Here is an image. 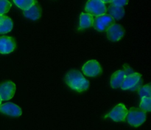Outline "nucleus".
Returning <instances> with one entry per match:
<instances>
[{
  "label": "nucleus",
  "instance_id": "nucleus-14",
  "mask_svg": "<svg viewBox=\"0 0 151 130\" xmlns=\"http://www.w3.org/2000/svg\"><path fill=\"white\" fill-rule=\"evenodd\" d=\"M94 17L86 13H82L80 16L79 30H84L93 26Z\"/></svg>",
  "mask_w": 151,
  "mask_h": 130
},
{
  "label": "nucleus",
  "instance_id": "nucleus-18",
  "mask_svg": "<svg viewBox=\"0 0 151 130\" xmlns=\"http://www.w3.org/2000/svg\"><path fill=\"white\" fill-rule=\"evenodd\" d=\"M140 109L145 112L151 111V98H142L139 105Z\"/></svg>",
  "mask_w": 151,
  "mask_h": 130
},
{
  "label": "nucleus",
  "instance_id": "nucleus-8",
  "mask_svg": "<svg viewBox=\"0 0 151 130\" xmlns=\"http://www.w3.org/2000/svg\"><path fill=\"white\" fill-rule=\"evenodd\" d=\"M16 84L13 81H6L0 84V98L1 100H8L14 96Z\"/></svg>",
  "mask_w": 151,
  "mask_h": 130
},
{
  "label": "nucleus",
  "instance_id": "nucleus-17",
  "mask_svg": "<svg viewBox=\"0 0 151 130\" xmlns=\"http://www.w3.org/2000/svg\"><path fill=\"white\" fill-rule=\"evenodd\" d=\"M14 3L23 10H27L30 8L34 4L37 2L34 0H14Z\"/></svg>",
  "mask_w": 151,
  "mask_h": 130
},
{
  "label": "nucleus",
  "instance_id": "nucleus-2",
  "mask_svg": "<svg viewBox=\"0 0 151 130\" xmlns=\"http://www.w3.org/2000/svg\"><path fill=\"white\" fill-rule=\"evenodd\" d=\"M142 84V75L138 72H134L131 75L125 76L120 87L123 90L136 91L141 87Z\"/></svg>",
  "mask_w": 151,
  "mask_h": 130
},
{
  "label": "nucleus",
  "instance_id": "nucleus-19",
  "mask_svg": "<svg viewBox=\"0 0 151 130\" xmlns=\"http://www.w3.org/2000/svg\"><path fill=\"white\" fill-rule=\"evenodd\" d=\"M139 94L141 98H150L151 97V87L150 84H147L145 86H143L142 87H140L139 90Z\"/></svg>",
  "mask_w": 151,
  "mask_h": 130
},
{
  "label": "nucleus",
  "instance_id": "nucleus-11",
  "mask_svg": "<svg viewBox=\"0 0 151 130\" xmlns=\"http://www.w3.org/2000/svg\"><path fill=\"white\" fill-rule=\"evenodd\" d=\"M0 112L11 117H19L22 115V109L13 103H6L0 105Z\"/></svg>",
  "mask_w": 151,
  "mask_h": 130
},
{
  "label": "nucleus",
  "instance_id": "nucleus-15",
  "mask_svg": "<svg viewBox=\"0 0 151 130\" xmlns=\"http://www.w3.org/2000/svg\"><path fill=\"white\" fill-rule=\"evenodd\" d=\"M13 21L8 16H0V34L7 33L13 29Z\"/></svg>",
  "mask_w": 151,
  "mask_h": 130
},
{
  "label": "nucleus",
  "instance_id": "nucleus-16",
  "mask_svg": "<svg viewBox=\"0 0 151 130\" xmlns=\"http://www.w3.org/2000/svg\"><path fill=\"white\" fill-rule=\"evenodd\" d=\"M107 12L109 15L111 16L114 19L119 20L125 16V9L122 7H116L111 4L107 9Z\"/></svg>",
  "mask_w": 151,
  "mask_h": 130
},
{
  "label": "nucleus",
  "instance_id": "nucleus-20",
  "mask_svg": "<svg viewBox=\"0 0 151 130\" xmlns=\"http://www.w3.org/2000/svg\"><path fill=\"white\" fill-rule=\"evenodd\" d=\"M11 7V3L7 0H0V16L7 13Z\"/></svg>",
  "mask_w": 151,
  "mask_h": 130
},
{
  "label": "nucleus",
  "instance_id": "nucleus-5",
  "mask_svg": "<svg viewBox=\"0 0 151 130\" xmlns=\"http://www.w3.org/2000/svg\"><path fill=\"white\" fill-rule=\"evenodd\" d=\"M113 24H114V19L109 14H104L94 19L93 27L97 31L103 32L107 30L108 28Z\"/></svg>",
  "mask_w": 151,
  "mask_h": 130
},
{
  "label": "nucleus",
  "instance_id": "nucleus-4",
  "mask_svg": "<svg viewBox=\"0 0 151 130\" xmlns=\"http://www.w3.org/2000/svg\"><path fill=\"white\" fill-rule=\"evenodd\" d=\"M86 13L91 16H99L106 14L107 12L106 4L103 2L101 0H89L87 1L85 7Z\"/></svg>",
  "mask_w": 151,
  "mask_h": 130
},
{
  "label": "nucleus",
  "instance_id": "nucleus-21",
  "mask_svg": "<svg viewBox=\"0 0 151 130\" xmlns=\"http://www.w3.org/2000/svg\"><path fill=\"white\" fill-rule=\"evenodd\" d=\"M112 5L116 6V7H122L125 6L128 3V1L126 0H114V1H111Z\"/></svg>",
  "mask_w": 151,
  "mask_h": 130
},
{
  "label": "nucleus",
  "instance_id": "nucleus-6",
  "mask_svg": "<svg viewBox=\"0 0 151 130\" xmlns=\"http://www.w3.org/2000/svg\"><path fill=\"white\" fill-rule=\"evenodd\" d=\"M127 115H128V109H126L125 105L122 103H119L114 106L111 111L105 116V118H109L114 121L119 122V121H125L126 119Z\"/></svg>",
  "mask_w": 151,
  "mask_h": 130
},
{
  "label": "nucleus",
  "instance_id": "nucleus-1",
  "mask_svg": "<svg viewBox=\"0 0 151 130\" xmlns=\"http://www.w3.org/2000/svg\"><path fill=\"white\" fill-rule=\"evenodd\" d=\"M65 81L72 90L78 92L86 91L89 87V81L82 75L81 72L76 69L71 70L66 73Z\"/></svg>",
  "mask_w": 151,
  "mask_h": 130
},
{
  "label": "nucleus",
  "instance_id": "nucleus-7",
  "mask_svg": "<svg viewBox=\"0 0 151 130\" xmlns=\"http://www.w3.org/2000/svg\"><path fill=\"white\" fill-rule=\"evenodd\" d=\"M82 71L88 77H95L102 73V66L97 60H90L83 66Z\"/></svg>",
  "mask_w": 151,
  "mask_h": 130
},
{
  "label": "nucleus",
  "instance_id": "nucleus-9",
  "mask_svg": "<svg viewBox=\"0 0 151 130\" xmlns=\"http://www.w3.org/2000/svg\"><path fill=\"white\" fill-rule=\"evenodd\" d=\"M107 36L110 41H118L125 35V30L119 24H113L107 29Z\"/></svg>",
  "mask_w": 151,
  "mask_h": 130
},
{
  "label": "nucleus",
  "instance_id": "nucleus-13",
  "mask_svg": "<svg viewBox=\"0 0 151 130\" xmlns=\"http://www.w3.org/2000/svg\"><path fill=\"white\" fill-rule=\"evenodd\" d=\"M125 76L126 75L123 70H118L115 72L111 78V86L112 88L117 89L120 87Z\"/></svg>",
  "mask_w": 151,
  "mask_h": 130
},
{
  "label": "nucleus",
  "instance_id": "nucleus-10",
  "mask_svg": "<svg viewBox=\"0 0 151 130\" xmlns=\"http://www.w3.org/2000/svg\"><path fill=\"white\" fill-rule=\"evenodd\" d=\"M16 48V41L14 38L10 36L0 37V53L8 54L12 53Z\"/></svg>",
  "mask_w": 151,
  "mask_h": 130
},
{
  "label": "nucleus",
  "instance_id": "nucleus-12",
  "mask_svg": "<svg viewBox=\"0 0 151 130\" xmlns=\"http://www.w3.org/2000/svg\"><path fill=\"white\" fill-rule=\"evenodd\" d=\"M24 16L27 19H31V20L35 21L39 19L41 16V8L36 2L30 8H29L27 10H24L23 12Z\"/></svg>",
  "mask_w": 151,
  "mask_h": 130
},
{
  "label": "nucleus",
  "instance_id": "nucleus-3",
  "mask_svg": "<svg viewBox=\"0 0 151 130\" xmlns=\"http://www.w3.org/2000/svg\"><path fill=\"white\" fill-rule=\"evenodd\" d=\"M146 113L144 111L137 108H131L128 112L126 119L128 124L133 126H139L146 121Z\"/></svg>",
  "mask_w": 151,
  "mask_h": 130
},
{
  "label": "nucleus",
  "instance_id": "nucleus-22",
  "mask_svg": "<svg viewBox=\"0 0 151 130\" xmlns=\"http://www.w3.org/2000/svg\"><path fill=\"white\" fill-rule=\"evenodd\" d=\"M1 98H0V105H1Z\"/></svg>",
  "mask_w": 151,
  "mask_h": 130
}]
</instances>
